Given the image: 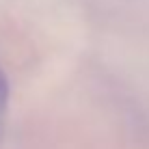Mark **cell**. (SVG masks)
Here are the masks:
<instances>
[{
	"mask_svg": "<svg viewBox=\"0 0 149 149\" xmlns=\"http://www.w3.org/2000/svg\"><path fill=\"white\" fill-rule=\"evenodd\" d=\"M7 106H9V80L4 76L2 67H0V132H2V121L7 115Z\"/></svg>",
	"mask_w": 149,
	"mask_h": 149,
	"instance_id": "6da1fadb",
	"label": "cell"
}]
</instances>
